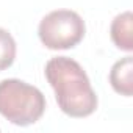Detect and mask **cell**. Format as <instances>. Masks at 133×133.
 <instances>
[{
    "mask_svg": "<svg viewBox=\"0 0 133 133\" xmlns=\"http://www.w3.org/2000/svg\"><path fill=\"white\" fill-rule=\"evenodd\" d=\"M45 78L59 110L71 117H86L97 108V96L83 68L72 58L56 56L45 64Z\"/></svg>",
    "mask_w": 133,
    "mask_h": 133,
    "instance_id": "cell-1",
    "label": "cell"
},
{
    "mask_svg": "<svg viewBox=\"0 0 133 133\" xmlns=\"http://www.w3.org/2000/svg\"><path fill=\"white\" fill-rule=\"evenodd\" d=\"M45 111V97L36 88L17 78L0 82V114L14 125H31Z\"/></svg>",
    "mask_w": 133,
    "mask_h": 133,
    "instance_id": "cell-2",
    "label": "cell"
},
{
    "mask_svg": "<svg viewBox=\"0 0 133 133\" xmlns=\"http://www.w3.org/2000/svg\"><path fill=\"white\" fill-rule=\"evenodd\" d=\"M86 33L82 16L71 10H56L42 17L38 35L50 50H68L75 47Z\"/></svg>",
    "mask_w": 133,
    "mask_h": 133,
    "instance_id": "cell-3",
    "label": "cell"
},
{
    "mask_svg": "<svg viewBox=\"0 0 133 133\" xmlns=\"http://www.w3.org/2000/svg\"><path fill=\"white\" fill-rule=\"evenodd\" d=\"M133 59L131 56H125L113 64L110 71V83L113 89L125 97H130L133 92Z\"/></svg>",
    "mask_w": 133,
    "mask_h": 133,
    "instance_id": "cell-4",
    "label": "cell"
},
{
    "mask_svg": "<svg viewBox=\"0 0 133 133\" xmlns=\"http://www.w3.org/2000/svg\"><path fill=\"white\" fill-rule=\"evenodd\" d=\"M111 41L114 45L124 52L133 50V16L130 11H125L114 17L111 22Z\"/></svg>",
    "mask_w": 133,
    "mask_h": 133,
    "instance_id": "cell-5",
    "label": "cell"
},
{
    "mask_svg": "<svg viewBox=\"0 0 133 133\" xmlns=\"http://www.w3.org/2000/svg\"><path fill=\"white\" fill-rule=\"evenodd\" d=\"M16 58V41L5 28H0V71L8 69Z\"/></svg>",
    "mask_w": 133,
    "mask_h": 133,
    "instance_id": "cell-6",
    "label": "cell"
}]
</instances>
